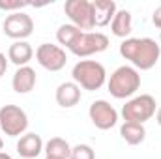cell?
<instances>
[{
    "mask_svg": "<svg viewBox=\"0 0 161 159\" xmlns=\"http://www.w3.org/2000/svg\"><path fill=\"white\" fill-rule=\"evenodd\" d=\"M0 159H11V156L6 154V152H0Z\"/></svg>",
    "mask_w": 161,
    "mask_h": 159,
    "instance_id": "cell-25",
    "label": "cell"
},
{
    "mask_svg": "<svg viewBox=\"0 0 161 159\" xmlns=\"http://www.w3.org/2000/svg\"><path fill=\"white\" fill-rule=\"evenodd\" d=\"M107 47H109V38L103 32H82L77 38V41L69 47V51L75 56L84 58V56L103 52Z\"/></svg>",
    "mask_w": 161,
    "mask_h": 159,
    "instance_id": "cell-8",
    "label": "cell"
},
{
    "mask_svg": "<svg viewBox=\"0 0 161 159\" xmlns=\"http://www.w3.org/2000/svg\"><path fill=\"white\" fill-rule=\"evenodd\" d=\"M156 114V99L150 94H141L137 97H131L122 107V118L131 123H142L148 122Z\"/></svg>",
    "mask_w": 161,
    "mask_h": 159,
    "instance_id": "cell-4",
    "label": "cell"
},
{
    "mask_svg": "<svg viewBox=\"0 0 161 159\" xmlns=\"http://www.w3.org/2000/svg\"><path fill=\"white\" fill-rule=\"evenodd\" d=\"M156 120H158V123L161 125V107L158 109V111H156Z\"/></svg>",
    "mask_w": 161,
    "mask_h": 159,
    "instance_id": "cell-24",
    "label": "cell"
},
{
    "mask_svg": "<svg viewBox=\"0 0 161 159\" xmlns=\"http://www.w3.org/2000/svg\"><path fill=\"white\" fill-rule=\"evenodd\" d=\"M92 6H94V23H96V26L111 25L116 11H118L114 0H94Z\"/></svg>",
    "mask_w": 161,
    "mask_h": 159,
    "instance_id": "cell-12",
    "label": "cell"
},
{
    "mask_svg": "<svg viewBox=\"0 0 161 159\" xmlns=\"http://www.w3.org/2000/svg\"><path fill=\"white\" fill-rule=\"evenodd\" d=\"M64 11L69 17L71 25L79 30H92L96 26L94 23V6L90 0H68L64 4Z\"/></svg>",
    "mask_w": 161,
    "mask_h": 159,
    "instance_id": "cell-6",
    "label": "cell"
},
{
    "mask_svg": "<svg viewBox=\"0 0 161 159\" xmlns=\"http://www.w3.org/2000/svg\"><path fill=\"white\" fill-rule=\"evenodd\" d=\"M54 97H56V103H58L60 107L71 109V107H75V105L80 101V88L73 82V80L62 82V84L56 88Z\"/></svg>",
    "mask_w": 161,
    "mask_h": 159,
    "instance_id": "cell-13",
    "label": "cell"
},
{
    "mask_svg": "<svg viewBox=\"0 0 161 159\" xmlns=\"http://www.w3.org/2000/svg\"><path fill=\"white\" fill-rule=\"evenodd\" d=\"M120 135L122 139L131 144V146H137L141 142H144L146 139V129L142 123H131V122H124L120 127Z\"/></svg>",
    "mask_w": 161,
    "mask_h": 159,
    "instance_id": "cell-18",
    "label": "cell"
},
{
    "mask_svg": "<svg viewBox=\"0 0 161 159\" xmlns=\"http://www.w3.org/2000/svg\"><path fill=\"white\" fill-rule=\"evenodd\" d=\"M2 148H4V140H2V137H0V152H2Z\"/></svg>",
    "mask_w": 161,
    "mask_h": 159,
    "instance_id": "cell-26",
    "label": "cell"
},
{
    "mask_svg": "<svg viewBox=\"0 0 161 159\" xmlns=\"http://www.w3.org/2000/svg\"><path fill=\"white\" fill-rule=\"evenodd\" d=\"M11 86L17 94H28L34 90L36 86V71L30 68V66H23V68H17L13 79H11Z\"/></svg>",
    "mask_w": 161,
    "mask_h": 159,
    "instance_id": "cell-14",
    "label": "cell"
},
{
    "mask_svg": "<svg viewBox=\"0 0 161 159\" xmlns=\"http://www.w3.org/2000/svg\"><path fill=\"white\" fill-rule=\"evenodd\" d=\"M152 23H154V25L161 30V6L154 9V13H152Z\"/></svg>",
    "mask_w": 161,
    "mask_h": 159,
    "instance_id": "cell-22",
    "label": "cell"
},
{
    "mask_svg": "<svg viewBox=\"0 0 161 159\" xmlns=\"http://www.w3.org/2000/svg\"><path fill=\"white\" fill-rule=\"evenodd\" d=\"M32 56H34V49L30 47L28 41H13L8 49V60L13 62L17 68L28 66Z\"/></svg>",
    "mask_w": 161,
    "mask_h": 159,
    "instance_id": "cell-15",
    "label": "cell"
},
{
    "mask_svg": "<svg viewBox=\"0 0 161 159\" xmlns=\"http://www.w3.org/2000/svg\"><path fill=\"white\" fill-rule=\"evenodd\" d=\"M69 159H96V154H94L92 146H88V144H77V146L71 148Z\"/></svg>",
    "mask_w": 161,
    "mask_h": 159,
    "instance_id": "cell-20",
    "label": "cell"
},
{
    "mask_svg": "<svg viewBox=\"0 0 161 159\" xmlns=\"http://www.w3.org/2000/svg\"><path fill=\"white\" fill-rule=\"evenodd\" d=\"M159 40H161V36H159Z\"/></svg>",
    "mask_w": 161,
    "mask_h": 159,
    "instance_id": "cell-27",
    "label": "cell"
},
{
    "mask_svg": "<svg viewBox=\"0 0 161 159\" xmlns=\"http://www.w3.org/2000/svg\"><path fill=\"white\" fill-rule=\"evenodd\" d=\"M131 30H133V17H131V13L127 9H118L114 19H113V23H111V32L116 38L127 40Z\"/></svg>",
    "mask_w": 161,
    "mask_h": 159,
    "instance_id": "cell-17",
    "label": "cell"
},
{
    "mask_svg": "<svg viewBox=\"0 0 161 159\" xmlns=\"http://www.w3.org/2000/svg\"><path fill=\"white\" fill-rule=\"evenodd\" d=\"M43 152H45V159H69L71 146L68 140H64L60 137H53L45 142Z\"/></svg>",
    "mask_w": 161,
    "mask_h": 159,
    "instance_id": "cell-16",
    "label": "cell"
},
{
    "mask_svg": "<svg viewBox=\"0 0 161 159\" xmlns=\"http://www.w3.org/2000/svg\"><path fill=\"white\" fill-rule=\"evenodd\" d=\"M43 140L40 135L36 133H25L19 140H17V154L23 159H36L43 152Z\"/></svg>",
    "mask_w": 161,
    "mask_h": 159,
    "instance_id": "cell-11",
    "label": "cell"
},
{
    "mask_svg": "<svg viewBox=\"0 0 161 159\" xmlns=\"http://www.w3.org/2000/svg\"><path fill=\"white\" fill-rule=\"evenodd\" d=\"M6 69H8V58L4 52H0V77L6 73Z\"/></svg>",
    "mask_w": 161,
    "mask_h": 159,
    "instance_id": "cell-23",
    "label": "cell"
},
{
    "mask_svg": "<svg viewBox=\"0 0 161 159\" xmlns=\"http://www.w3.org/2000/svg\"><path fill=\"white\" fill-rule=\"evenodd\" d=\"M2 30L8 38L15 41H25L28 36H32L34 32V21L28 13L25 11H13L6 17Z\"/></svg>",
    "mask_w": 161,
    "mask_h": 159,
    "instance_id": "cell-7",
    "label": "cell"
},
{
    "mask_svg": "<svg viewBox=\"0 0 161 159\" xmlns=\"http://www.w3.org/2000/svg\"><path fill=\"white\" fill-rule=\"evenodd\" d=\"M36 60L47 71H60L66 66L68 56L62 47L53 45V43H41L36 49Z\"/></svg>",
    "mask_w": 161,
    "mask_h": 159,
    "instance_id": "cell-9",
    "label": "cell"
},
{
    "mask_svg": "<svg viewBox=\"0 0 161 159\" xmlns=\"http://www.w3.org/2000/svg\"><path fill=\"white\" fill-rule=\"evenodd\" d=\"M88 116L92 120V123L97 129H101V131H107V129L114 127L116 122H118L116 109L109 101H105V99H96L90 105V109H88Z\"/></svg>",
    "mask_w": 161,
    "mask_h": 159,
    "instance_id": "cell-10",
    "label": "cell"
},
{
    "mask_svg": "<svg viewBox=\"0 0 161 159\" xmlns=\"http://www.w3.org/2000/svg\"><path fill=\"white\" fill-rule=\"evenodd\" d=\"M25 6H28L26 2H21V0H15V2H4V0H0V9H6V11H11L13 13V9H23Z\"/></svg>",
    "mask_w": 161,
    "mask_h": 159,
    "instance_id": "cell-21",
    "label": "cell"
},
{
    "mask_svg": "<svg viewBox=\"0 0 161 159\" xmlns=\"http://www.w3.org/2000/svg\"><path fill=\"white\" fill-rule=\"evenodd\" d=\"M0 129L8 137H23L28 129V116L17 105H4L0 109Z\"/></svg>",
    "mask_w": 161,
    "mask_h": 159,
    "instance_id": "cell-5",
    "label": "cell"
},
{
    "mask_svg": "<svg viewBox=\"0 0 161 159\" xmlns=\"http://www.w3.org/2000/svg\"><path fill=\"white\" fill-rule=\"evenodd\" d=\"M107 86H109L111 96L116 99L131 97L141 88V73L133 66H120L111 73Z\"/></svg>",
    "mask_w": 161,
    "mask_h": 159,
    "instance_id": "cell-3",
    "label": "cell"
},
{
    "mask_svg": "<svg viewBox=\"0 0 161 159\" xmlns=\"http://www.w3.org/2000/svg\"><path fill=\"white\" fill-rule=\"evenodd\" d=\"M80 34H82V30H79L77 26H73V25L69 23V25H62V26L56 30V40H58L60 45H64V47L69 49V47L77 41V38H79Z\"/></svg>",
    "mask_w": 161,
    "mask_h": 159,
    "instance_id": "cell-19",
    "label": "cell"
},
{
    "mask_svg": "<svg viewBox=\"0 0 161 159\" xmlns=\"http://www.w3.org/2000/svg\"><path fill=\"white\" fill-rule=\"evenodd\" d=\"M71 77H73V82L79 88L94 92V90H99L105 84L107 71H105L103 64H99L96 60H80L73 66Z\"/></svg>",
    "mask_w": 161,
    "mask_h": 159,
    "instance_id": "cell-2",
    "label": "cell"
},
{
    "mask_svg": "<svg viewBox=\"0 0 161 159\" xmlns=\"http://www.w3.org/2000/svg\"><path fill=\"white\" fill-rule=\"evenodd\" d=\"M120 54L133 64L135 69L146 71L159 60L161 47L152 38H127L120 43Z\"/></svg>",
    "mask_w": 161,
    "mask_h": 159,
    "instance_id": "cell-1",
    "label": "cell"
}]
</instances>
